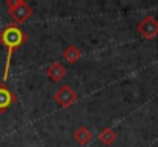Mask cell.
Returning a JSON list of instances; mask_svg holds the SVG:
<instances>
[{"instance_id":"277c9868","label":"cell","mask_w":158,"mask_h":147,"mask_svg":"<svg viewBox=\"0 0 158 147\" xmlns=\"http://www.w3.org/2000/svg\"><path fill=\"white\" fill-rule=\"evenodd\" d=\"M55 101L63 107V109H66V107H71L75 101H77V94H75V91L69 86V84H63L57 92H55Z\"/></svg>"},{"instance_id":"7a4b0ae2","label":"cell","mask_w":158,"mask_h":147,"mask_svg":"<svg viewBox=\"0 0 158 147\" xmlns=\"http://www.w3.org/2000/svg\"><path fill=\"white\" fill-rule=\"evenodd\" d=\"M6 6H8V14L15 23H25L32 14L29 5L23 0H8Z\"/></svg>"},{"instance_id":"9c48e42d","label":"cell","mask_w":158,"mask_h":147,"mask_svg":"<svg viewBox=\"0 0 158 147\" xmlns=\"http://www.w3.org/2000/svg\"><path fill=\"white\" fill-rule=\"evenodd\" d=\"M98 138H100V141H102L105 146H110V144L115 141L117 135H115V132H114L110 127H106V129H103V130L98 133Z\"/></svg>"},{"instance_id":"5b68a950","label":"cell","mask_w":158,"mask_h":147,"mask_svg":"<svg viewBox=\"0 0 158 147\" xmlns=\"http://www.w3.org/2000/svg\"><path fill=\"white\" fill-rule=\"evenodd\" d=\"M15 101L17 97L14 95V92L5 83H0V113L6 112Z\"/></svg>"},{"instance_id":"3957f363","label":"cell","mask_w":158,"mask_h":147,"mask_svg":"<svg viewBox=\"0 0 158 147\" xmlns=\"http://www.w3.org/2000/svg\"><path fill=\"white\" fill-rule=\"evenodd\" d=\"M137 29H138L141 37H144L148 40H152L158 35V20H155L152 15H148L138 23Z\"/></svg>"},{"instance_id":"ba28073f","label":"cell","mask_w":158,"mask_h":147,"mask_svg":"<svg viewBox=\"0 0 158 147\" xmlns=\"http://www.w3.org/2000/svg\"><path fill=\"white\" fill-rule=\"evenodd\" d=\"M63 58L69 63H77L81 58V52L77 46H68L63 51Z\"/></svg>"},{"instance_id":"6da1fadb","label":"cell","mask_w":158,"mask_h":147,"mask_svg":"<svg viewBox=\"0 0 158 147\" xmlns=\"http://www.w3.org/2000/svg\"><path fill=\"white\" fill-rule=\"evenodd\" d=\"M28 42V34L19 28L17 25H8L0 31V43L6 48V64H5V72H3V81L8 80L9 75V64H11V58L12 54L17 48H20L22 45H25Z\"/></svg>"},{"instance_id":"52a82bcc","label":"cell","mask_w":158,"mask_h":147,"mask_svg":"<svg viewBox=\"0 0 158 147\" xmlns=\"http://www.w3.org/2000/svg\"><path fill=\"white\" fill-rule=\"evenodd\" d=\"M46 74L49 75L51 80L58 83V81H61V80L66 77V69H64V66L60 64V63H52V64H49V66L46 67Z\"/></svg>"},{"instance_id":"8992f818","label":"cell","mask_w":158,"mask_h":147,"mask_svg":"<svg viewBox=\"0 0 158 147\" xmlns=\"http://www.w3.org/2000/svg\"><path fill=\"white\" fill-rule=\"evenodd\" d=\"M94 135L92 132L86 127V126H80L75 132H74V140L80 144V146H88L91 141H92Z\"/></svg>"}]
</instances>
